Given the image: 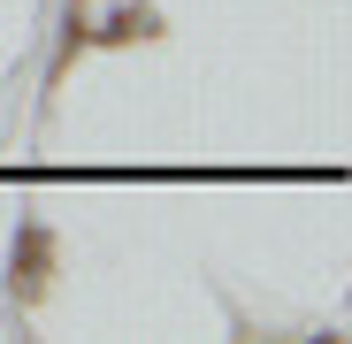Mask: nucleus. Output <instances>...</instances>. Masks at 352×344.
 Instances as JSON below:
<instances>
[{
	"instance_id": "f257e3e1",
	"label": "nucleus",
	"mask_w": 352,
	"mask_h": 344,
	"mask_svg": "<svg viewBox=\"0 0 352 344\" xmlns=\"http://www.w3.org/2000/svg\"><path fill=\"white\" fill-rule=\"evenodd\" d=\"M46 291H54V229L31 214L16 229V253H8V299L16 306H38Z\"/></svg>"
},
{
	"instance_id": "f03ea898",
	"label": "nucleus",
	"mask_w": 352,
	"mask_h": 344,
	"mask_svg": "<svg viewBox=\"0 0 352 344\" xmlns=\"http://www.w3.org/2000/svg\"><path fill=\"white\" fill-rule=\"evenodd\" d=\"M92 38H107V46H131V38H161V8L131 0V8H115V16H107V31H92Z\"/></svg>"
}]
</instances>
